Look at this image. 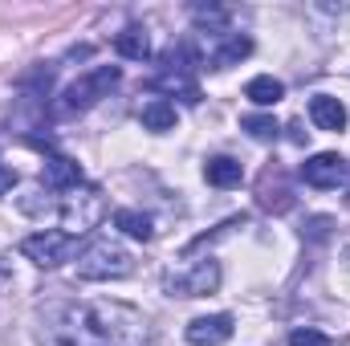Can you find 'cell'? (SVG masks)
I'll return each instance as SVG.
<instances>
[{
	"label": "cell",
	"mask_w": 350,
	"mask_h": 346,
	"mask_svg": "<svg viewBox=\"0 0 350 346\" xmlns=\"http://www.w3.org/2000/svg\"><path fill=\"white\" fill-rule=\"evenodd\" d=\"M114 224H118L131 241H151V237H155L151 216H147V212H135V208H118V212H114Z\"/></svg>",
	"instance_id": "9a60e30c"
},
{
	"label": "cell",
	"mask_w": 350,
	"mask_h": 346,
	"mask_svg": "<svg viewBox=\"0 0 350 346\" xmlns=\"http://www.w3.org/2000/svg\"><path fill=\"white\" fill-rule=\"evenodd\" d=\"M253 53V41L249 37H241V33H224V41H220V49L208 57L212 62V70H228V66H237V62H245Z\"/></svg>",
	"instance_id": "8fae6325"
},
{
	"label": "cell",
	"mask_w": 350,
	"mask_h": 346,
	"mask_svg": "<svg viewBox=\"0 0 350 346\" xmlns=\"http://www.w3.org/2000/svg\"><path fill=\"white\" fill-rule=\"evenodd\" d=\"M118 66H98V70H90V74H82L78 82H70V86L62 90V102H57V110L62 114H82V110H90L98 98H106L110 90L118 86Z\"/></svg>",
	"instance_id": "3957f363"
},
{
	"label": "cell",
	"mask_w": 350,
	"mask_h": 346,
	"mask_svg": "<svg viewBox=\"0 0 350 346\" xmlns=\"http://www.w3.org/2000/svg\"><path fill=\"white\" fill-rule=\"evenodd\" d=\"M41 346H147V318L122 302H57L41 314Z\"/></svg>",
	"instance_id": "6da1fadb"
},
{
	"label": "cell",
	"mask_w": 350,
	"mask_h": 346,
	"mask_svg": "<svg viewBox=\"0 0 350 346\" xmlns=\"http://www.w3.org/2000/svg\"><path fill=\"white\" fill-rule=\"evenodd\" d=\"M245 98H249V102H257V106H277V102L285 98V86H281L277 78L261 74V78H253V82L245 86Z\"/></svg>",
	"instance_id": "2e32d148"
},
{
	"label": "cell",
	"mask_w": 350,
	"mask_h": 346,
	"mask_svg": "<svg viewBox=\"0 0 350 346\" xmlns=\"http://www.w3.org/2000/svg\"><path fill=\"white\" fill-rule=\"evenodd\" d=\"M301 179L310 187H342L350 179V163L342 155H334V151H322V155H314V159L301 163Z\"/></svg>",
	"instance_id": "52a82bcc"
},
{
	"label": "cell",
	"mask_w": 350,
	"mask_h": 346,
	"mask_svg": "<svg viewBox=\"0 0 350 346\" xmlns=\"http://www.w3.org/2000/svg\"><path fill=\"white\" fill-rule=\"evenodd\" d=\"M21 253L33 261V265H41V269H57V265H66V261L78 253V237L74 232H62V228H45V232L25 237L21 241Z\"/></svg>",
	"instance_id": "277c9868"
},
{
	"label": "cell",
	"mask_w": 350,
	"mask_h": 346,
	"mask_svg": "<svg viewBox=\"0 0 350 346\" xmlns=\"http://www.w3.org/2000/svg\"><path fill=\"white\" fill-rule=\"evenodd\" d=\"M135 269V257L118 245V241H110V237H98V241H90L86 253L78 257V277L82 281H118V277H126Z\"/></svg>",
	"instance_id": "7a4b0ae2"
},
{
	"label": "cell",
	"mask_w": 350,
	"mask_h": 346,
	"mask_svg": "<svg viewBox=\"0 0 350 346\" xmlns=\"http://www.w3.org/2000/svg\"><path fill=\"white\" fill-rule=\"evenodd\" d=\"M41 183H45L49 191H74V187L82 183V168H78V159L49 155L45 168H41Z\"/></svg>",
	"instance_id": "9c48e42d"
},
{
	"label": "cell",
	"mask_w": 350,
	"mask_h": 346,
	"mask_svg": "<svg viewBox=\"0 0 350 346\" xmlns=\"http://www.w3.org/2000/svg\"><path fill=\"white\" fill-rule=\"evenodd\" d=\"M102 191L98 187H74L70 196H62V204H57V212H62V220H66V228H74V232H90L98 220H102Z\"/></svg>",
	"instance_id": "5b68a950"
},
{
	"label": "cell",
	"mask_w": 350,
	"mask_h": 346,
	"mask_svg": "<svg viewBox=\"0 0 350 346\" xmlns=\"http://www.w3.org/2000/svg\"><path fill=\"white\" fill-rule=\"evenodd\" d=\"M139 118H143V127H147V131L163 135V131H172V127H175V106L167 102V98H151V102H143Z\"/></svg>",
	"instance_id": "5bb4252c"
},
{
	"label": "cell",
	"mask_w": 350,
	"mask_h": 346,
	"mask_svg": "<svg viewBox=\"0 0 350 346\" xmlns=\"http://www.w3.org/2000/svg\"><path fill=\"white\" fill-rule=\"evenodd\" d=\"M330 228H334V220H330V216H314V220L301 228V237H306V241H326V237H330Z\"/></svg>",
	"instance_id": "ffe728a7"
},
{
	"label": "cell",
	"mask_w": 350,
	"mask_h": 346,
	"mask_svg": "<svg viewBox=\"0 0 350 346\" xmlns=\"http://www.w3.org/2000/svg\"><path fill=\"white\" fill-rule=\"evenodd\" d=\"M241 127L249 131V139H257V143H273L277 135H281V127H277V118L273 114H245L241 118Z\"/></svg>",
	"instance_id": "e0dca14e"
},
{
	"label": "cell",
	"mask_w": 350,
	"mask_h": 346,
	"mask_svg": "<svg viewBox=\"0 0 350 346\" xmlns=\"http://www.w3.org/2000/svg\"><path fill=\"white\" fill-rule=\"evenodd\" d=\"M216 285H220V265L212 257L191 265L187 273H172L167 277V293L172 297H204V293H216Z\"/></svg>",
	"instance_id": "8992f818"
},
{
	"label": "cell",
	"mask_w": 350,
	"mask_h": 346,
	"mask_svg": "<svg viewBox=\"0 0 350 346\" xmlns=\"http://www.w3.org/2000/svg\"><path fill=\"white\" fill-rule=\"evenodd\" d=\"M232 330H237L232 314H208V318H196L187 326V343L191 346H224L232 338Z\"/></svg>",
	"instance_id": "ba28073f"
},
{
	"label": "cell",
	"mask_w": 350,
	"mask_h": 346,
	"mask_svg": "<svg viewBox=\"0 0 350 346\" xmlns=\"http://www.w3.org/2000/svg\"><path fill=\"white\" fill-rule=\"evenodd\" d=\"M204 179H208L212 187H237V183L245 179V168H241L232 155H216V159L204 163Z\"/></svg>",
	"instance_id": "7c38bea8"
},
{
	"label": "cell",
	"mask_w": 350,
	"mask_h": 346,
	"mask_svg": "<svg viewBox=\"0 0 350 346\" xmlns=\"http://www.w3.org/2000/svg\"><path fill=\"white\" fill-rule=\"evenodd\" d=\"M310 118H314V127L318 131H347V106L338 102V98H330V94H314L310 98Z\"/></svg>",
	"instance_id": "30bf717a"
},
{
	"label": "cell",
	"mask_w": 350,
	"mask_h": 346,
	"mask_svg": "<svg viewBox=\"0 0 350 346\" xmlns=\"http://www.w3.org/2000/svg\"><path fill=\"white\" fill-rule=\"evenodd\" d=\"M114 49H118L122 57H131V62H147V57H151V37H147V29L131 25V29H122V33L114 37Z\"/></svg>",
	"instance_id": "4fadbf2b"
},
{
	"label": "cell",
	"mask_w": 350,
	"mask_h": 346,
	"mask_svg": "<svg viewBox=\"0 0 350 346\" xmlns=\"http://www.w3.org/2000/svg\"><path fill=\"white\" fill-rule=\"evenodd\" d=\"M289 346H334V343H330L322 330H310V326H306V330H293V334H289Z\"/></svg>",
	"instance_id": "d6986e66"
},
{
	"label": "cell",
	"mask_w": 350,
	"mask_h": 346,
	"mask_svg": "<svg viewBox=\"0 0 350 346\" xmlns=\"http://www.w3.org/2000/svg\"><path fill=\"white\" fill-rule=\"evenodd\" d=\"M261 208H269V212H289L293 208V187H285V183H269L265 179L261 183Z\"/></svg>",
	"instance_id": "ac0fdd59"
},
{
	"label": "cell",
	"mask_w": 350,
	"mask_h": 346,
	"mask_svg": "<svg viewBox=\"0 0 350 346\" xmlns=\"http://www.w3.org/2000/svg\"><path fill=\"white\" fill-rule=\"evenodd\" d=\"M12 187H16V172L0 163V196H4V191H12Z\"/></svg>",
	"instance_id": "44dd1931"
}]
</instances>
